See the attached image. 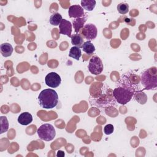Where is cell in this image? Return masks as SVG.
Here are the masks:
<instances>
[{
  "instance_id": "6da1fadb",
  "label": "cell",
  "mask_w": 157,
  "mask_h": 157,
  "mask_svg": "<svg viewBox=\"0 0 157 157\" xmlns=\"http://www.w3.org/2000/svg\"><path fill=\"white\" fill-rule=\"evenodd\" d=\"M140 77L132 71L127 72L121 76L118 82V86L125 88L134 93L139 90Z\"/></svg>"
},
{
  "instance_id": "7a4b0ae2",
  "label": "cell",
  "mask_w": 157,
  "mask_h": 157,
  "mask_svg": "<svg viewBox=\"0 0 157 157\" xmlns=\"http://www.w3.org/2000/svg\"><path fill=\"white\" fill-rule=\"evenodd\" d=\"M38 101L39 105L42 108L53 109L58 104V95L53 89H45L39 93Z\"/></svg>"
},
{
  "instance_id": "3957f363",
  "label": "cell",
  "mask_w": 157,
  "mask_h": 157,
  "mask_svg": "<svg viewBox=\"0 0 157 157\" xmlns=\"http://www.w3.org/2000/svg\"><path fill=\"white\" fill-rule=\"evenodd\" d=\"M140 82L144 89L149 90L157 87V69L151 67L145 70L141 75Z\"/></svg>"
},
{
  "instance_id": "277c9868",
  "label": "cell",
  "mask_w": 157,
  "mask_h": 157,
  "mask_svg": "<svg viewBox=\"0 0 157 157\" xmlns=\"http://www.w3.org/2000/svg\"><path fill=\"white\" fill-rule=\"evenodd\" d=\"M112 93L116 101L121 105H124L129 102L134 95L133 92L121 86L114 88Z\"/></svg>"
},
{
  "instance_id": "5b68a950",
  "label": "cell",
  "mask_w": 157,
  "mask_h": 157,
  "mask_svg": "<svg viewBox=\"0 0 157 157\" xmlns=\"http://www.w3.org/2000/svg\"><path fill=\"white\" fill-rule=\"evenodd\" d=\"M39 138L45 141L52 140L56 135L54 126L49 123L42 124L37 130Z\"/></svg>"
},
{
  "instance_id": "8992f818",
  "label": "cell",
  "mask_w": 157,
  "mask_h": 157,
  "mask_svg": "<svg viewBox=\"0 0 157 157\" xmlns=\"http://www.w3.org/2000/svg\"><path fill=\"white\" fill-rule=\"evenodd\" d=\"M88 68L92 74L98 75L102 72L104 66L99 57L98 56H93L90 59Z\"/></svg>"
},
{
  "instance_id": "52a82bcc",
  "label": "cell",
  "mask_w": 157,
  "mask_h": 157,
  "mask_svg": "<svg viewBox=\"0 0 157 157\" xmlns=\"http://www.w3.org/2000/svg\"><path fill=\"white\" fill-rule=\"evenodd\" d=\"M98 34V29L96 26L93 23H88L85 25L82 29L81 35L88 40L94 39Z\"/></svg>"
},
{
  "instance_id": "ba28073f",
  "label": "cell",
  "mask_w": 157,
  "mask_h": 157,
  "mask_svg": "<svg viewBox=\"0 0 157 157\" xmlns=\"http://www.w3.org/2000/svg\"><path fill=\"white\" fill-rule=\"evenodd\" d=\"M45 82L48 86L55 88L59 86L61 82V78L59 74L55 72H52L45 76Z\"/></svg>"
},
{
  "instance_id": "9c48e42d",
  "label": "cell",
  "mask_w": 157,
  "mask_h": 157,
  "mask_svg": "<svg viewBox=\"0 0 157 157\" xmlns=\"http://www.w3.org/2000/svg\"><path fill=\"white\" fill-rule=\"evenodd\" d=\"M68 15L70 18H74L83 17L85 15L84 10L82 7L77 4L72 5L69 7Z\"/></svg>"
},
{
  "instance_id": "30bf717a",
  "label": "cell",
  "mask_w": 157,
  "mask_h": 157,
  "mask_svg": "<svg viewBox=\"0 0 157 157\" xmlns=\"http://www.w3.org/2000/svg\"><path fill=\"white\" fill-rule=\"evenodd\" d=\"M59 29L60 34L66 35L69 37H71L72 24L69 21L66 19H63L59 25Z\"/></svg>"
},
{
  "instance_id": "8fae6325",
  "label": "cell",
  "mask_w": 157,
  "mask_h": 157,
  "mask_svg": "<svg viewBox=\"0 0 157 157\" xmlns=\"http://www.w3.org/2000/svg\"><path fill=\"white\" fill-rule=\"evenodd\" d=\"M87 20V15L85 14V15L83 17L75 18L72 21V25L74 28L75 32L76 33H78L85 26V23Z\"/></svg>"
},
{
  "instance_id": "7c38bea8",
  "label": "cell",
  "mask_w": 157,
  "mask_h": 157,
  "mask_svg": "<svg viewBox=\"0 0 157 157\" xmlns=\"http://www.w3.org/2000/svg\"><path fill=\"white\" fill-rule=\"evenodd\" d=\"M32 121L33 116L28 112L21 113L18 117V122L21 125H28Z\"/></svg>"
},
{
  "instance_id": "4fadbf2b",
  "label": "cell",
  "mask_w": 157,
  "mask_h": 157,
  "mask_svg": "<svg viewBox=\"0 0 157 157\" xmlns=\"http://www.w3.org/2000/svg\"><path fill=\"white\" fill-rule=\"evenodd\" d=\"M0 51H1V55L4 57H9L12 55L13 51V48L11 44L6 42V43H3L1 45Z\"/></svg>"
},
{
  "instance_id": "5bb4252c",
  "label": "cell",
  "mask_w": 157,
  "mask_h": 157,
  "mask_svg": "<svg viewBox=\"0 0 157 157\" xmlns=\"http://www.w3.org/2000/svg\"><path fill=\"white\" fill-rule=\"evenodd\" d=\"M71 43L73 45L77 47L78 48H82L83 44V36L79 34L76 33L72 35L71 36Z\"/></svg>"
},
{
  "instance_id": "9a60e30c",
  "label": "cell",
  "mask_w": 157,
  "mask_h": 157,
  "mask_svg": "<svg viewBox=\"0 0 157 157\" xmlns=\"http://www.w3.org/2000/svg\"><path fill=\"white\" fill-rule=\"evenodd\" d=\"M135 99L140 104H144L147 101V95L141 90H138L134 93Z\"/></svg>"
},
{
  "instance_id": "2e32d148",
  "label": "cell",
  "mask_w": 157,
  "mask_h": 157,
  "mask_svg": "<svg viewBox=\"0 0 157 157\" xmlns=\"http://www.w3.org/2000/svg\"><path fill=\"white\" fill-rule=\"evenodd\" d=\"M96 1L94 0H82L81 5L83 9L87 11H92L96 6Z\"/></svg>"
},
{
  "instance_id": "e0dca14e",
  "label": "cell",
  "mask_w": 157,
  "mask_h": 157,
  "mask_svg": "<svg viewBox=\"0 0 157 157\" xmlns=\"http://www.w3.org/2000/svg\"><path fill=\"white\" fill-rule=\"evenodd\" d=\"M82 48L83 51L88 55L93 54L95 51V47L90 42V40H88L84 42Z\"/></svg>"
},
{
  "instance_id": "ac0fdd59",
  "label": "cell",
  "mask_w": 157,
  "mask_h": 157,
  "mask_svg": "<svg viewBox=\"0 0 157 157\" xmlns=\"http://www.w3.org/2000/svg\"><path fill=\"white\" fill-rule=\"evenodd\" d=\"M81 55H82V52L80 48L74 46L70 49V51L69 53V57H71L76 60H79Z\"/></svg>"
},
{
  "instance_id": "d6986e66",
  "label": "cell",
  "mask_w": 157,
  "mask_h": 157,
  "mask_svg": "<svg viewBox=\"0 0 157 157\" xmlns=\"http://www.w3.org/2000/svg\"><path fill=\"white\" fill-rule=\"evenodd\" d=\"M62 20H63V18H62L61 15L60 13L56 12V13H53L50 16L49 21L52 25L58 26V25H59Z\"/></svg>"
},
{
  "instance_id": "ffe728a7",
  "label": "cell",
  "mask_w": 157,
  "mask_h": 157,
  "mask_svg": "<svg viewBox=\"0 0 157 157\" xmlns=\"http://www.w3.org/2000/svg\"><path fill=\"white\" fill-rule=\"evenodd\" d=\"M1 124V134L6 132L9 129V121L6 117L1 116L0 117Z\"/></svg>"
},
{
  "instance_id": "44dd1931",
  "label": "cell",
  "mask_w": 157,
  "mask_h": 157,
  "mask_svg": "<svg viewBox=\"0 0 157 157\" xmlns=\"http://www.w3.org/2000/svg\"><path fill=\"white\" fill-rule=\"evenodd\" d=\"M117 10L122 15L126 14L129 11V5L125 2H121L117 6Z\"/></svg>"
},
{
  "instance_id": "7402d4cb",
  "label": "cell",
  "mask_w": 157,
  "mask_h": 157,
  "mask_svg": "<svg viewBox=\"0 0 157 157\" xmlns=\"http://www.w3.org/2000/svg\"><path fill=\"white\" fill-rule=\"evenodd\" d=\"M114 131V127L112 124H108L105 126L104 128V132L106 135L111 134Z\"/></svg>"
},
{
  "instance_id": "603a6c76",
  "label": "cell",
  "mask_w": 157,
  "mask_h": 157,
  "mask_svg": "<svg viewBox=\"0 0 157 157\" xmlns=\"http://www.w3.org/2000/svg\"><path fill=\"white\" fill-rule=\"evenodd\" d=\"M56 156L58 157H63V156H64V152L61 150H58L57 152Z\"/></svg>"
}]
</instances>
